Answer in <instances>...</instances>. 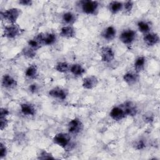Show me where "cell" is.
Masks as SVG:
<instances>
[{
  "label": "cell",
  "instance_id": "1",
  "mask_svg": "<svg viewBox=\"0 0 160 160\" xmlns=\"http://www.w3.org/2000/svg\"><path fill=\"white\" fill-rule=\"evenodd\" d=\"M21 10L17 8H12L6 10L5 11L1 12V19H4L9 22L11 24H16L17 19L21 16Z\"/></svg>",
  "mask_w": 160,
  "mask_h": 160
},
{
  "label": "cell",
  "instance_id": "2",
  "mask_svg": "<svg viewBox=\"0 0 160 160\" xmlns=\"http://www.w3.org/2000/svg\"><path fill=\"white\" fill-rule=\"evenodd\" d=\"M23 32L18 24H13L8 26H5L3 29V36L8 39H14L20 36Z\"/></svg>",
  "mask_w": 160,
  "mask_h": 160
},
{
  "label": "cell",
  "instance_id": "3",
  "mask_svg": "<svg viewBox=\"0 0 160 160\" xmlns=\"http://www.w3.org/2000/svg\"><path fill=\"white\" fill-rule=\"evenodd\" d=\"M82 11L86 14H94L99 8V2L96 1L85 0L80 2Z\"/></svg>",
  "mask_w": 160,
  "mask_h": 160
},
{
  "label": "cell",
  "instance_id": "4",
  "mask_svg": "<svg viewBox=\"0 0 160 160\" xmlns=\"http://www.w3.org/2000/svg\"><path fill=\"white\" fill-rule=\"evenodd\" d=\"M35 38L41 43L45 46H50L53 44L56 41V36L52 32H41L38 34Z\"/></svg>",
  "mask_w": 160,
  "mask_h": 160
},
{
  "label": "cell",
  "instance_id": "5",
  "mask_svg": "<svg viewBox=\"0 0 160 160\" xmlns=\"http://www.w3.org/2000/svg\"><path fill=\"white\" fill-rule=\"evenodd\" d=\"M52 141L55 144L65 149L70 144L71 137L67 133L59 132L54 136Z\"/></svg>",
  "mask_w": 160,
  "mask_h": 160
},
{
  "label": "cell",
  "instance_id": "6",
  "mask_svg": "<svg viewBox=\"0 0 160 160\" xmlns=\"http://www.w3.org/2000/svg\"><path fill=\"white\" fill-rule=\"evenodd\" d=\"M136 33L132 29H126L123 31L120 36V41L124 44L129 45L131 44L136 39Z\"/></svg>",
  "mask_w": 160,
  "mask_h": 160
},
{
  "label": "cell",
  "instance_id": "7",
  "mask_svg": "<svg viewBox=\"0 0 160 160\" xmlns=\"http://www.w3.org/2000/svg\"><path fill=\"white\" fill-rule=\"evenodd\" d=\"M83 129V124L78 118H74L71 120L68 125V129L70 134H78Z\"/></svg>",
  "mask_w": 160,
  "mask_h": 160
},
{
  "label": "cell",
  "instance_id": "8",
  "mask_svg": "<svg viewBox=\"0 0 160 160\" xmlns=\"http://www.w3.org/2000/svg\"><path fill=\"white\" fill-rule=\"evenodd\" d=\"M101 60L104 62H111L115 58V54L113 49L108 46L102 47L101 49Z\"/></svg>",
  "mask_w": 160,
  "mask_h": 160
},
{
  "label": "cell",
  "instance_id": "9",
  "mask_svg": "<svg viewBox=\"0 0 160 160\" xmlns=\"http://www.w3.org/2000/svg\"><path fill=\"white\" fill-rule=\"evenodd\" d=\"M49 95L54 98H56L59 100H64L67 98L68 92L66 89L63 88L59 87H55L49 91Z\"/></svg>",
  "mask_w": 160,
  "mask_h": 160
},
{
  "label": "cell",
  "instance_id": "10",
  "mask_svg": "<svg viewBox=\"0 0 160 160\" xmlns=\"http://www.w3.org/2000/svg\"><path fill=\"white\" fill-rule=\"evenodd\" d=\"M98 82L99 80L98 78L95 76L91 75L87 76L82 79V86L84 89H92L97 86Z\"/></svg>",
  "mask_w": 160,
  "mask_h": 160
},
{
  "label": "cell",
  "instance_id": "11",
  "mask_svg": "<svg viewBox=\"0 0 160 160\" xmlns=\"http://www.w3.org/2000/svg\"><path fill=\"white\" fill-rule=\"evenodd\" d=\"M110 117L114 121H121L127 116L122 107L116 106L112 108L109 113Z\"/></svg>",
  "mask_w": 160,
  "mask_h": 160
},
{
  "label": "cell",
  "instance_id": "12",
  "mask_svg": "<svg viewBox=\"0 0 160 160\" xmlns=\"http://www.w3.org/2000/svg\"><path fill=\"white\" fill-rule=\"evenodd\" d=\"M143 41L147 46H153L159 42V37L156 33L148 32L145 34V35L144 36Z\"/></svg>",
  "mask_w": 160,
  "mask_h": 160
},
{
  "label": "cell",
  "instance_id": "13",
  "mask_svg": "<svg viewBox=\"0 0 160 160\" xmlns=\"http://www.w3.org/2000/svg\"><path fill=\"white\" fill-rule=\"evenodd\" d=\"M126 115L130 116H134L138 112V109L136 106L131 101H126L122 106Z\"/></svg>",
  "mask_w": 160,
  "mask_h": 160
},
{
  "label": "cell",
  "instance_id": "14",
  "mask_svg": "<svg viewBox=\"0 0 160 160\" xmlns=\"http://www.w3.org/2000/svg\"><path fill=\"white\" fill-rule=\"evenodd\" d=\"M1 84L5 88L11 89L16 86L17 81L9 74H4L2 78Z\"/></svg>",
  "mask_w": 160,
  "mask_h": 160
},
{
  "label": "cell",
  "instance_id": "15",
  "mask_svg": "<svg viewBox=\"0 0 160 160\" xmlns=\"http://www.w3.org/2000/svg\"><path fill=\"white\" fill-rule=\"evenodd\" d=\"M116 35V28L112 26H109L106 28L101 33L102 37L108 41H112L114 39Z\"/></svg>",
  "mask_w": 160,
  "mask_h": 160
},
{
  "label": "cell",
  "instance_id": "16",
  "mask_svg": "<svg viewBox=\"0 0 160 160\" xmlns=\"http://www.w3.org/2000/svg\"><path fill=\"white\" fill-rule=\"evenodd\" d=\"M59 34L65 38H72L75 36L76 32L74 28L71 26H65L61 28Z\"/></svg>",
  "mask_w": 160,
  "mask_h": 160
},
{
  "label": "cell",
  "instance_id": "17",
  "mask_svg": "<svg viewBox=\"0 0 160 160\" xmlns=\"http://www.w3.org/2000/svg\"><path fill=\"white\" fill-rule=\"evenodd\" d=\"M21 112L26 116H34L36 113L34 106L30 103H22L20 105Z\"/></svg>",
  "mask_w": 160,
  "mask_h": 160
},
{
  "label": "cell",
  "instance_id": "18",
  "mask_svg": "<svg viewBox=\"0 0 160 160\" xmlns=\"http://www.w3.org/2000/svg\"><path fill=\"white\" fill-rule=\"evenodd\" d=\"M138 75L136 73H133L131 72H126L123 76V80L129 86L133 85L136 83V82L138 81Z\"/></svg>",
  "mask_w": 160,
  "mask_h": 160
},
{
  "label": "cell",
  "instance_id": "19",
  "mask_svg": "<svg viewBox=\"0 0 160 160\" xmlns=\"http://www.w3.org/2000/svg\"><path fill=\"white\" fill-rule=\"evenodd\" d=\"M123 8V4L120 1H113L109 4V9L110 12L113 14H117L120 12Z\"/></svg>",
  "mask_w": 160,
  "mask_h": 160
},
{
  "label": "cell",
  "instance_id": "20",
  "mask_svg": "<svg viewBox=\"0 0 160 160\" xmlns=\"http://www.w3.org/2000/svg\"><path fill=\"white\" fill-rule=\"evenodd\" d=\"M38 74V68L35 64L29 66L25 71V75L29 79H35L37 78Z\"/></svg>",
  "mask_w": 160,
  "mask_h": 160
},
{
  "label": "cell",
  "instance_id": "21",
  "mask_svg": "<svg viewBox=\"0 0 160 160\" xmlns=\"http://www.w3.org/2000/svg\"><path fill=\"white\" fill-rule=\"evenodd\" d=\"M71 72L76 76H81L85 72V69L79 64H72L69 69Z\"/></svg>",
  "mask_w": 160,
  "mask_h": 160
},
{
  "label": "cell",
  "instance_id": "22",
  "mask_svg": "<svg viewBox=\"0 0 160 160\" xmlns=\"http://www.w3.org/2000/svg\"><path fill=\"white\" fill-rule=\"evenodd\" d=\"M146 62V58L144 56H139L134 61V66L136 72H139L143 70Z\"/></svg>",
  "mask_w": 160,
  "mask_h": 160
},
{
  "label": "cell",
  "instance_id": "23",
  "mask_svg": "<svg viewBox=\"0 0 160 160\" xmlns=\"http://www.w3.org/2000/svg\"><path fill=\"white\" fill-rule=\"evenodd\" d=\"M62 21L69 26H71L72 24L76 20V14L71 12H65L62 15Z\"/></svg>",
  "mask_w": 160,
  "mask_h": 160
},
{
  "label": "cell",
  "instance_id": "24",
  "mask_svg": "<svg viewBox=\"0 0 160 160\" xmlns=\"http://www.w3.org/2000/svg\"><path fill=\"white\" fill-rule=\"evenodd\" d=\"M137 26H138L139 31L140 32H141L142 33H145V34L148 33L151 29L149 23L146 21H138Z\"/></svg>",
  "mask_w": 160,
  "mask_h": 160
},
{
  "label": "cell",
  "instance_id": "25",
  "mask_svg": "<svg viewBox=\"0 0 160 160\" xmlns=\"http://www.w3.org/2000/svg\"><path fill=\"white\" fill-rule=\"evenodd\" d=\"M70 69L69 65L66 62H59L56 64L55 69L61 73L68 72Z\"/></svg>",
  "mask_w": 160,
  "mask_h": 160
},
{
  "label": "cell",
  "instance_id": "26",
  "mask_svg": "<svg viewBox=\"0 0 160 160\" xmlns=\"http://www.w3.org/2000/svg\"><path fill=\"white\" fill-rule=\"evenodd\" d=\"M28 44L29 47H30L31 48H32V49H34L35 51H37L42 46L41 43L35 38L33 39H29L28 41Z\"/></svg>",
  "mask_w": 160,
  "mask_h": 160
},
{
  "label": "cell",
  "instance_id": "27",
  "mask_svg": "<svg viewBox=\"0 0 160 160\" xmlns=\"http://www.w3.org/2000/svg\"><path fill=\"white\" fill-rule=\"evenodd\" d=\"M22 54L28 58H32L36 56V51L28 46L23 49Z\"/></svg>",
  "mask_w": 160,
  "mask_h": 160
},
{
  "label": "cell",
  "instance_id": "28",
  "mask_svg": "<svg viewBox=\"0 0 160 160\" xmlns=\"http://www.w3.org/2000/svg\"><path fill=\"white\" fill-rule=\"evenodd\" d=\"M38 158L40 159H54V158L52 156V155L50 152H48L46 151H41Z\"/></svg>",
  "mask_w": 160,
  "mask_h": 160
},
{
  "label": "cell",
  "instance_id": "29",
  "mask_svg": "<svg viewBox=\"0 0 160 160\" xmlns=\"http://www.w3.org/2000/svg\"><path fill=\"white\" fill-rule=\"evenodd\" d=\"M123 8L126 14H129L133 8V2L131 1H126L123 4Z\"/></svg>",
  "mask_w": 160,
  "mask_h": 160
},
{
  "label": "cell",
  "instance_id": "30",
  "mask_svg": "<svg viewBox=\"0 0 160 160\" xmlns=\"http://www.w3.org/2000/svg\"><path fill=\"white\" fill-rule=\"evenodd\" d=\"M9 121L6 117H0V129L1 131L5 129L8 126Z\"/></svg>",
  "mask_w": 160,
  "mask_h": 160
},
{
  "label": "cell",
  "instance_id": "31",
  "mask_svg": "<svg viewBox=\"0 0 160 160\" xmlns=\"http://www.w3.org/2000/svg\"><path fill=\"white\" fill-rule=\"evenodd\" d=\"M8 152L7 148L2 142H1L0 144V158L2 159L4 158Z\"/></svg>",
  "mask_w": 160,
  "mask_h": 160
},
{
  "label": "cell",
  "instance_id": "32",
  "mask_svg": "<svg viewBox=\"0 0 160 160\" xmlns=\"http://www.w3.org/2000/svg\"><path fill=\"white\" fill-rule=\"evenodd\" d=\"M134 145V148L138 150L143 149L146 147V144L144 142V141L142 139H140V140L136 141Z\"/></svg>",
  "mask_w": 160,
  "mask_h": 160
},
{
  "label": "cell",
  "instance_id": "33",
  "mask_svg": "<svg viewBox=\"0 0 160 160\" xmlns=\"http://www.w3.org/2000/svg\"><path fill=\"white\" fill-rule=\"evenodd\" d=\"M143 120L144 121V122H146V123H151L153 120H154V118L152 115H150L149 114H144L143 116Z\"/></svg>",
  "mask_w": 160,
  "mask_h": 160
},
{
  "label": "cell",
  "instance_id": "34",
  "mask_svg": "<svg viewBox=\"0 0 160 160\" xmlns=\"http://www.w3.org/2000/svg\"><path fill=\"white\" fill-rule=\"evenodd\" d=\"M9 114V111L6 108H1L0 110V117H7Z\"/></svg>",
  "mask_w": 160,
  "mask_h": 160
},
{
  "label": "cell",
  "instance_id": "35",
  "mask_svg": "<svg viewBox=\"0 0 160 160\" xmlns=\"http://www.w3.org/2000/svg\"><path fill=\"white\" fill-rule=\"evenodd\" d=\"M19 4L22 6H31L32 4V1L31 0H21L19 1Z\"/></svg>",
  "mask_w": 160,
  "mask_h": 160
},
{
  "label": "cell",
  "instance_id": "36",
  "mask_svg": "<svg viewBox=\"0 0 160 160\" xmlns=\"http://www.w3.org/2000/svg\"><path fill=\"white\" fill-rule=\"evenodd\" d=\"M29 91L32 92V93H35L38 91V87L37 86L36 84H31L29 87Z\"/></svg>",
  "mask_w": 160,
  "mask_h": 160
}]
</instances>
